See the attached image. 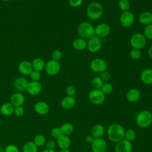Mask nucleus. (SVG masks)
Here are the masks:
<instances>
[{
    "label": "nucleus",
    "mask_w": 152,
    "mask_h": 152,
    "mask_svg": "<svg viewBox=\"0 0 152 152\" xmlns=\"http://www.w3.org/2000/svg\"><path fill=\"white\" fill-rule=\"evenodd\" d=\"M90 101L94 104H101L105 100V95L100 89L93 88L88 94Z\"/></svg>",
    "instance_id": "8"
},
{
    "label": "nucleus",
    "mask_w": 152,
    "mask_h": 152,
    "mask_svg": "<svg viewBox=\"0 0 152 152\" xmlns=\"http://www.w3.org/2000/svg\"><path fill=\"white\" fill-rule=\"evenodd\" d=\"M59 152H71V151L68 149H63V150H61Z\"/></svg>",
    "instance_id": "49"
},
{
    "label": "nucleus",
    "mask_w": 152,
    "mask_h": 152,
    "mask_svg": "<svg viewBox=\"0 0 152 152\" xmlns=\"http://www.w3.org/2000/svg\"><path fill=\"white\" fill-rule=\"evenodd\" d=\"M33 70L31 63L27 61H21L18 65V71L24 75H29Z\"/></svg>",
    "instance_id": "17"
},
{
    "label": "nucleus",
    "mask_w": 152,
    "mask_h": 152,
    "mask_svg": "<svg viewBox=\"0 0 152 152\" xmlns=\"http://www.w3.org/2000/svg\"><path fill=\"white\" fill-rule=\"evenodd\" d=\"M34 109L37 114L40 115H45L48 113L49 110V106L46 102L39 101L35 103Z\"/></svg>",
    "instance_id": "16"
},
{
    "label": "nucleus",
    "mask_w": 152,
    "mask_h": 152,
    "mask_svg": "<svg viewBox=\"0 0 152 152\" xmlns=\"http://www.w3.org/2000/svg\"><path fill=\"white\" fill-rule=\"evenodd\" d=\"M62 134L65 135H69L71 134L74 131V126L73 125L68 122H66L63 124L61 127L59 128Z\"/></svg>",
    "instance_id": "29"
},
{
    "label": "nucleus",
    "mask_w": 152,
    "mask_h": 152,
    "mask_svg": "<svg viewBox=\"0 0 152 152\" xmlns=\"http://www.w3.org/2000/svg\"><path fill=\"white\" fill-rule=\"evenodd\" d=\"M152 122V114L148 110H143L139 113L136 118V123L141 128L148 127Z\"/></svg>",
    "instance_id": "4"
},
{
    "label": "nucleus",
    "mask_w": 152,
    "mask_h": 152,
    "mask_svg": "<svg viewBox=\"0 0 152 152\" xmlns=\"http://www.w3.org/2000/svg\"><path fill=\"white\" fill-rule=\"evenodd\" d=\"M99 77L103 80V82L104 81H107L109 80V79L110 78V74L107 70H106V71L101 72L100 74Z\"/></svg>",
    "instance_id": "43"
},
{
    "label": "nucleus",
    "mask_w": 152,
    "mask_h": 152,
    "mask_svg": "<svg viewBox=\"0 0 152 152\" xmlns=\"http://www.w3.org/2000/svg\"><path fill=\"white\" fill-rule=\"evenodd\" d=\"M83 3V0H69V4L72 7H78Z\"/></svg>",
    "instance_id": "44"
},
{
    "label": "nucleus",
    "mask_w": 152,
    "mask_h": 152,
    "mask_svg": "<svg viewBox=\"0 0 152 152\" xmlns=\"http://www.w3.org/2000/svg\"><path fill=\"white\" fill-rule=\"evenodd\" d=\"M33 141L37 146V147H39L44 145L46 141L44 135L42 134H38L34 137Z\"/></svg>",
    "instance_id": "30"
},
{
    "label": "nucleus",
    "mask_w": 152,
    "mask_h": 152,
    "mask_svg": "<svg viewBox=\"0 0 152 152\" xmlns=\"http://www.w3.org/2000/svg\"><path fill=\"white\" fill-rule=\"evenodd\" d=\"M104 83L99 76L94 77L91 80V85L95 89H101Z\"/></svg>",
    "instance_id": "31"
},
{
    "label": "nucleus",
    "mask_w": 152,
    "mask_h": 152,
    "mask_svg": "<svg viewBox=\"0 0 152 152\" xmlns=\"http://www.w3.org/2000/svg\"><path fill=\"white\" fill-rule=\"evenodd\" d=\"M45 145H46V148H48V149H54L56 146L55 142L52 140H49L46 141Z\"/></svg>",
    "instance_id": "45"
},
{
    "label": "nucleus",
    "mask_w": 152,
    "mask_h": 152,
    "mask_svg": "<svg viewBox=\"0 0 152 152\" xmlns=\"http://www.w3.org/2000/svg\"><path fill=\"white\" fill-rule=\"evenodd\" d=\"M28 83V80L24 77H17L13 81V87L18 91L23 92L27 90Z\"/></svg>",
    "instance_id": "13"
},
{
    "label": "nucleus",
    "mask_w": 152,
    "mask_h": 152,
    "mask_svg": "<svg viewBox=\"0 0 152 152\" xmlns=\"http://www.w3.org/2000/svg\"><path fill=\"white\" fill-rule=\"evenodd\" d=\"M100 90L104 94V95L109 94L113 91V86L109 83H106L103 84Z\"/></svg>",
    "instance_id": "35"
},
{
    "label": "nucleus",
    "mask_w": 152,
    "mask_h": 152,
    "mask_svg": "<svg viewBox=\"0 0 152 152\" xmlns=\"http://www.w3.org/2000/svg\"><path fill=\"white\" fill-rule=\"evenodd\" d=\"M110 32V27L107 23H102L94 27L95 36L99 38L107 37Z\"/></svg>",
    "instance_id": "10"
},
{
    "label": "nucleus",
    "mask_w": 152,
    "mask_h": 152,
    "mask_svg": "<svg viewBox=\"0 0 152 152\" xmlns=\"http://www.w3.org/2000/svg\"><path fill=\"white\" fill-rule=\"evenodd\" d=\"M134 15L129 11L122 12L119 17V23L121 25L125 28L130 27L134 24Z\"/></svg>",
    "instance_id": "7"
},
{
    "label": "nucleus",
    "mask_w": 152,
    "mask_h": 152,
    "mask_svg": "<svg viewBox=\"0 0 152 152\" xmlns=\"http://www.w3.org/2000/svg\"><path fill=\"white\" fill-rule=\"evenodd\" d=\"M5 152H20V150L15 145L10 144L5 147Z\"/></svg>",
    "instance_id": "41"
},
{
    "label": "nucleus",
    "mask_w": 152,
    "mask_h": 152,
    "mask_svg": "<svg viewBox=\"0 0 152 152\" xmlns=\"http://www.w3.org/2000/svg\"><path fill=\"white\" fill-rule=\"evenodd\" d=\"M144 36L146 39H152V23L145 26L144 30Z\"/></svg>",
    "instance_id": "36"
},
{
    "label": "nucleus",
    "mask_w": 152,
    "mask_h": 152,
    "mask_svg": "<svg viewBox=\"0 0 152 152\" xmlns=\"http://www.w3.org/2000/svg\"><path fill=\"white\" fill-rule=\"evenodd\" d=\"M23 152H37L38 147L32 141H27L23 146Z\"/></svg>",
    "instance_id": "28"
},
{
    "label": "nucleus",
    "mask_w": 152,
    "mask_h": 152,
    "mask_svg": "<svg viewBox=\"0 0 152 152\" xmlns=\"http://www.w3.org/2000/svg\"><path fill=\"white\" fill-rule=\"evenodd\" d=\"M104 133V126L100 124L95 125L91 129V134L93 137L94 138L102 137Z\"/></svg>",
    "instance_id": "26"
},
{
    "label": "nucleus",
    "mask_w": 152,
    "mask_h": 152,
    "mask_svg": "<svg viewBox=\"0 0 152 152\" xmlns=\"http://www.w3.org/2000/svg\"><path fill=\"white\" fill-rule=\"evenodd\" d=\"M24 113V109L23 106L14 107L13 114H14L16 116H18V117L22 116H23Z\"/></svg>",
    "instance_id": "38"
},
{
    "label": "nucleus",
    "mask_w": 152,
    "mask_h": 152,
    "mask_svg": "<svg viewBox=\"0 0 152 152\" xmlns=\"http://www.w3.org/2000/svg\"><path fill=\"white\" fill-rule=\"evenodd\" d=\"M24 101L25 98L24 95L20 92L14 93L10 99V103L14 106V107L23 106Z\"/></svg>",
    "instance_id": "19"
},
{
    "label": "nucleus",
    "mask_w": 152,
    "mask_h": 152,
    "mask_svg": "<svg viewBox=\"0 0 152 152\" xmlns=\"http://www.w3.org/2000/svg\"><path fill=\"white\" fill-rule=\"evenodd\" d=\"M45 70L46 73L51 76L56 75L58 74L61 69V65L59 61L53 59L49 61L45 64Z\"/></svg>",
    "instance_id": "11"
},
{
    "label": "nucleus",
    "mask_w": 152,
    "mask_h": 152,
    "mask_svg": "<svg viewBox=\"0 0 152 152\" xmlns=\"http://www.w3.org/2000/svg\"><path fill=\"white\" fill-rule=\"evenodd\" d=\"M1 124H2V122H1V119H0V127H1Z\"/></svg>",
    "instance_id": "51"
},
{
    "label": "nucleus",
    "mask_w": 152,
    "mask_h": 152,
    "mask_svg": "<svg viewBox=\"0 0 152 152\" xmlns=\"http://www.w3.org/2000/svg\"><path fill=\"white\" fill-rule=\"evenodd\" d=\"M30 78L32 81H39L40 80L41 78V74L39 71H36V70H33L31 73L29 75Z\"/></svg>",
    "instance_id": "37"
},
{
    "label": "nucleus",
    "mask_w": 152,
    "mask_h": 152,
    "mask_svg": "<svg viewBox=\"0 0 152 152\" xmlns=\"http://www.w3.org/2000/svg\"><path fill=\"white\" fill-rule=\"evenodd\" d=\"M129 56H130L131 58H132L133 60L139 59L141 56V50L138 49L132 48L130 51Z\"/></svg>",
    "instance_id": "34"
},
{
    "label": "nucleus",
    "mask_w": 152,
    "mask_h": 152,
    "mask_svg": "<svg viewBox=\"0 0 152 152\" xmlns=\"http://www.w3.org/2000/svg\"><path fill=\"white\" fill-rule=\"evenodd\" d=\"M62 56V54L61 51H60L59 50H54L52 52V58L53 60L56 61H59Z\"/></svg>",
    "instance_id": "39"
},
{
    "label": "nucleus",
    "mask_w": 152,
    "mask_h": 152,
    "mask_svg": "<svg viewBox=\"0 0 152 152\" xmlns=\"http://www.w3.org/2000/svg\"><path fill=\"white\" fill-rule=\"evenodd\" d=\"M141 81L146 85L152 84V68H145L140 74Z\"/></svg>",
    "instance_id": "18"
},
{
    "label": "nucleus",
    "mask_w": 152,
    "mask_h": 152,
    "mask_svg": "<svg viewBox=\"0 0 152 152\" xmlns=\"http://www.w3.org/2000/svg\"><path fill=\"white\" fill-rule=\"evenodd\" d=\"M32 67L34 70L40 72L45 67V63L44 61L40 58H36L33 59L31 62Z\"/></svg>",
    "instance_id": "27"
},
{
    "label": "nucleus",
    "mask_w": 152,
    "mask_h": 152,
    "mask_svg": "<svg viewBox=\"0 0 152 152\" xmlns=\"http://www.w3.org/2000/svg\"><path fill=\"white\" fill-rule=\"evenodd\" d=\"M91 144L93 152H106V151L107 143L101 138H94Z\"/></svg>",
    "instance_id": "12"
},
{
    "label": "nucleus",
    "mask_w": 152,
    "mask_h": 152,
    "mask_svg": "<svg viewBox=\"0 0 152 152\" xmlns=\"http://www.w3.org/2000/svg\"><path fill=\"white\" fill-rule=\"evenodd\" d=\"M132 149V145L131 142L122 140L117 142L115 147L116 152H131Z\"/></svg>",
    "instance_id": "15"
},
{
    "label": "nucleus",
    "mask_w": 152,
    "mask_h": 152,
    "mask_svg": "<svg viewBox=\"0 0 152 152\" xmlns=\"http://www.w3.org/2000/svg\"><path fill=\"white\" fill-rule=\"evenodd\" d=\"M126 97L128 102H135L140 97V91L135 88H131L127 92L126 94Z\"/></svg>",
    "instance_id": "23"
},
{
    "label": "nucleus",
    "mask_w": 152,
    "mask_h": 152,
    "mask_svg": "<svg viewBox=\"0 0 152 152\" xmlns=\"http://www.w3.org/2000/svg\"><path fill=\"white\" fill-rule=\"evenodd\" d=\"M102 42L100 38L94 36L87 40V49L91 53L97 52L102 47Z\"/></svg>",
    "instance_id": "9"
},
{
    "label": "nucleus",
    "mask_w": 152,
    "mask_h": 152,
    "mask_svg": "<svg viewBox=\"0 0 152 152\" xmlns=\"http://www.w3.org/2000/svg\"><path fill=\"white\" fill-rule=\"evenodd\" d=\"M130 45L132 48L142 49H143L147 43V40L144 34L139 33H134L130 38Z\"/></svg>",
    "instance_id": "5"
},
{
    "label": "nucleus",
    "mask_w": 152,
    "mask_h": 152,
    "mask_svg": "<svg viewBox=\"0 0 152 152\" xmlns=\"http://www.w3.org/2000/svg\"><path fill=\"white\" fill-rule=\"evenodd\" d=\"M0 1H4V2H7V1H11V0H0Z\"/></svg>",
    "instance_id": "50"
},
{
    "label": "nucleus",
    "mask_w": 152,
    "mask_h": 152,
    "mask_svg": "<svg viewBox=\"0 0 152 152\" xmlns=\"http://www.w3.org/2000/svg\"><path fill=\"white\" fill-rule=\"evenodd\" d=\"M103 14L102 5L97 2H91L86 9V14L88 18L92 21H96L100 19Z\"/></svg>",
    "instance_id": "2"
},
{
    "label": "nucleus",
    "mask_w": 152,
    "mask_h": 152,
    "mask_svg": "<svg viewBox=\"0 0 152 152\" xmlns=\"http://www.w3.org/2000/svg\"><path fill=\"white\" fill-rule=\"evenodd\" d=\"M77 31L80 37L86 40L95 36L94 27L90 23L84 21L81 23L77 28Z\"/></svg>",
    "instance_id": "3"
},
{
    "label": "nucleus",
    "mask_w": 152,
    "mask_h": 152,
    "mask_svg": "<svg viewBox=\"0 0 152 152\" xmlns=\"http://www.w3.org/2000/svg\"><path fill=\"white\" fill-rule=\"evenodd\" d=\"M42 90V86L39 81H31L28 83L27 91L31 96H37L40 93Z\"/></svg>",
    "instance_id": "14"
},
{
    "label": "nucleus",
    "mask_w": 152,
    "mask_h": 152,
    "mask_svg": "<svg viewBox=\"0 0 152 152\" xmlns=\"http://www.w3.org/2000/svg\"><path fill=\"white\" fill-rule=\"evenodd\" d=\"M136 137V133L134 129H129L126 132H125L124 138L125 140L131 142L135 139Z\"/></svg>",
    "instance_id": "32"
},
{
    "label": "nucleus",
    "mask_w": 152,
    "mask_h": 152,
    "mask_svg": "<svg viewBox=\"0 0 152 152\" xmlns=\"http://www.w3.org/2000/svg\"><path fill=\"white\" fill-rule=\"evenodd\" d=\"M76 100L75 99L74 97V96H67L63 98V99L61 101V106L64 109H70L72 108L75 104Z\"/></svg>",
    "instance_id": "22"
},
{
    "label": "nucleus",
    "mask_w": 152,
    "mask_h": 152,
    "mask_svg": "<svg viewBox=\"0 0 152 152\" xmlns=\"http://www.w3.org/2000/svg\"><path fill=\"white\" fill-rule=\"evenodd\" d=\"M138 21L142 25L147 26L152 23V13L149 11H144L138 16Z\"/></svg>",
    "instance_id": "21"
},
{
    "label": "nucleus",
    "mask_w": 152,
    "mask_h": 152,
    "mask_svg": "<svg viewBox=\"0 0 152 152\" xmlns=\"http://www.w3.org/2000/svg\"><path fill=\"white\" fill-rule=\"evenodd\" d=\"M71 144L70 138L68 135L62 134L57 138V144L61 149H68Z\"/></svg>",
    "instance_id": "20"
},
{
    "label": "nucleus",
    "mask_w": 152,
    "mask_h": 152,
    "mask_svg": "<svg viewBox=\"0 0 152 152\" xmlns=\"http://www.w3.org/2000/svg\"><path fill=\"white\" fill-rule=\"evenodd\" d=\"M107 63L102 58H96L93 59L90 64V69L96 73H99L107 70Z\"/></svg>",
    "instance_id": "6"
},
{
    "label": "nucleus",
    "mask_w": 152,
    "mask_h": 152,
    "mask_svg": "<svg viewBox=\"0 0 152 152\" xmlns=\"http://www.w3.org/2000/svg\"><path fill=\"white\" fill-rule=\"evenodd\" d=\"M62 135V133L61 132L60 128L58 127H55L51 130V135L54 138L57 139L58 137H59Z\"/></svg>",
    "instance_id": "40"
},
{
    "label": "nucleus",
    "mask_w": 152,
    "mask_h": 152,
    "mask_svg": "<svg viewBox=\"0 0 152 152\" xmlns=\"http://www.w3.org/2000/svg\"><path fill=\"white\" fill-rule=\"evenodd\" d=\"M42 152H56L54 149H48L46 148L45 150H43Z\"/></svg>",
    "instance_id": "48"
},
{
    "label": "nucleus",
    "mask_w": 152,
    "mask_h": 152,
    "mask_svg": "<svg viewBox=\"0 0 152 152\" xmlns=\"http://www.w3.org/2000/svg\"><path fill=\"white\" fill-rule=\"evenodd\" d=\"M87 45V40L81 37H78L75 39L72 42L73 48L75 50H79V51H81L86 49Z\"/></svg>",
    "instance_id": "24"
},
{
    "label": "nucleus",
    "mask_w": 152,
    "mask_h": 152,
    "mask_svg": "<svg viewBox=\"0 0 152 152\" xmlns=\"http://www.w3.org/2000/svg\"><path fill=\"white\" fill-rule=\"evenodd\" d=\"M94 138H93V136H90V135H88V136H87L86 138V141L88 143V144H91L93 141Z\"/></svg>",
    "instance_id": "46"
},
{
    "label": "nucleus",
    "mask_w": 152,
    "mask_h": 152,
    "mask_svg": "<svg viewBox=\"0 0 152 152\" xmlns=\"http://www.w3.org/2000/svg\"><path fill=\"white\" fill-rule=\"evenodd\" d=\"M14 109V107L11 103H5L1 106L0 111L2 115L8 116L13 114Z\"/></svg>",
    "instance_id": "25"
},
{
    "label": "nucleus",
    "mask_w": 152,
    "mask_h": 152,
    "mask_svg": "<svg viewBox=\"0 0 152 152\" xmlns=\"http://www.w3.org/2000/svg\"><path fill=\"white\" fill-rule=\"evenodd\" d=\"M148 55L152 59V46H151L148 50Z\"/></svg>",
    "instance_id": "47"
},
{
    "label": "nucleus",
    "mask_w": 152,
    "mask_h": 152,
    "mask_svg": "<svg viewBox=\"0 0 152 152\" xmlns=\"http://www.w3.org/2000/svg\"><path fill=\"white\" fill-rule=\"evenodd\" d=\"M125 129L119 124H113L107 129V136L110 140L114 142H118L124 138Z\"/></svg>",
    "instance_id": "1"
},
{
    "label": "nucleus",
    "mask_w": 152,
    "mask_h": 152,
    "mask_svg": "<svg viewBox=\"0 0 152 152\" xmlns=\"http://www.w3.org/2000/svg\"><path fill=\"white\" fill-rule=\"evenodd\" d=\"M65 92H66V94H67V96H74L75 94L76 90L74 86H68V87H66V88L65 89Z\"/></svg>",
    "instance_id": "42"
},
{
    "label": "nucleus",
    "mask_w": 152,
    "mask_h": 152,
    "mask_svg": "<svg viewBox=\"0 0 152 152\" xmlns=\"http://www.w3.org/2000/svg\"><path fill=\"white\" fill-rule=\"evenodd\" d=\"M119 9L122 11H128L130 8V2L128 0H120L118 3Z\"/></svg>",
    "instance_id": "33"
}]
</instances>
